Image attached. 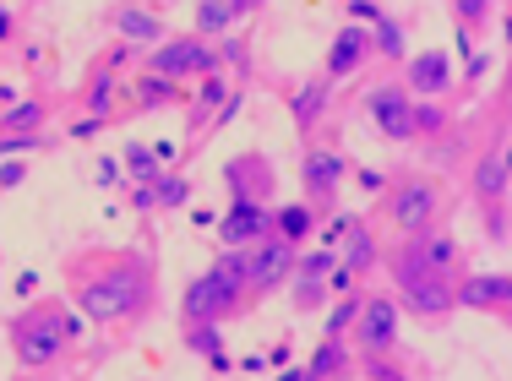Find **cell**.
I'll return each instance as SVG.
<instances>
[{"instance_id":"1","label":"cell","mask_w":512,"mask_h":381,"mask_svg":"<svg viewBox=\"0 0 512 381\" xmlns=\"http://www.w3.org/2000/svg\"><path fill=\"white\" fill-rule=\"evenodd\" d=\"M66 289L82 322H137L158 305V262L153 251L120 245V251H77L66 256Z\"/></svg>"},{"instance_id":"2","label":"cell","mask_w":512,"mask_h":381,"mask_svg":"<svg viewBox=\"0 0 512 381\" xmlns=\"http://www.w3.org/2000/svg\"><path fill=\"white\" fill-rule=\"evenodd\" d=\"M82 333H88L82 311H77V305H66V300H55V294L22 305V311L6 322V343H11V354H17V365L28 376L55 371V365L77 349Z\"/></svg>"},{"instance_id":"3","label":"cell","mask_w":512,"mask_h":381,"mask_svg":"<svg viewBox=\"0 0 512 381\" xmlns=\"http://www.w3.org/2000/svg\"><path fill=\"white\" fill-rule=\"evenodd\" d=\"M251 294H246V256L240 251H218V262L197 273L180 294V322H235V316L251 311Z\"/></svg>"},{"instance_id":"4","label":"cell","mask_w":512,"mask_h":381,"mask_svg":"<svg viewBox=\"0 0 512 381\" xmlns=\"http://www.w3.org/2000/svg\"><path fill=\"white\" fill-rule=\"evenodd\" d=\"M382 267H387V278H393L398 311H414L420 322H447V316L458 311V300H453L458 278H442L436 267H425L404 240H393L382 251Z\"/></svg>"},{"instance_id":"5","label":"cell","mask_w":512,"mask_h":381,"mask_svg":"<svg viewBox=\"0 0 512 381\" xmlns=\"http://www.w3.org/2000/svg\"><path fill=\"white\" fill-rule=\"evenodd\" d=\"M382 218L398 229V235H414V229H425V224H442L447 218V180L442 175H420V169L393 175L382 186Z\"/></svg>"},{"instance_id":"6","label":"cell","mask_w":512,"mask_h":381,"mask_svg":"<svg viewBox=\"0 0 512 381\" xmlns=\"http://www.w3.org/2000/svg\"><path fill=\"white\" fill-rule=\"evenodd\" d=\"M142 71H158L169 82H191V77H207V71H224V66H218L213 39H202V33H169L164 44H153L142 55Z\"/></svg>"},{"instance_id":"7","label":"cell","mask_w":512,"mask_h":381,"mask_svg":"<svg viewBox=\"0 0 512 381\" xmlns=\"http://www.w3.org/2000/svg\"><path fill=\"white\" fill-rule=\"evenodd\" d=\"M349 338L360 343V354H398L404 338V311L393 294H360V316L349 327Z\"/></svg>"},{"instance_id":"8","label":"cell","mask_w":512,"mask_h":381,"mask_svg":"<svg viewBox=\"0 0 512 381\" xmlns=\"http://www.w3.org/2000/svg\"><path fill=\"white\" fill-rule=\"evenodd\" d=\"M240 256H246V294H251V300H267L273 289L289 284L300 251L289 240L267 235V240H256V245H240Z\"/></svg>"},{"instance_id":"9","label":"cell","mask_w":512,"mask_h":381,"mask_svg":"<svg viewBox=\"0 0 512 381\" xmlns=\"http://www.w3.org/2000/svg\"><path fill=\"white\" fill-rule=\"evenodd\" d=\"M344 175H349V164L338 158V147H322V142L300 147V186H306V202L316 207V213H327V207L338 202Z\"/></svg>"},{"instance_id":"10","label":"cell","mask_w":512,"mask_h":381,"mask_svg":"<svg viewBox=\"0 0 512 381\" xmlns=\"http://www.w3.org/2000/svg\"><path fill=\"white\" fill-rule=\"evenodd\" d=\"M409 98H453L458 88V66L447 49H420V55L404 60V82H398Z\"/></svg>"},{"instance_id":"11","label":"cell","mask_w":512,"mask_h":381,"mask_svg":"<svg viewBox=\"0 0 512 381\" xmlns=\"http://www.w3.org/2000/svg\"><path fill=\"white\" fill-rule=\"evenodd\" d=\"M365 115H371V126L382 131L387 142H398V147L414 142V98L398 88V82H382V88L365 93Z\"/></svg>"},{"instance_id":"12","label":"cell","mask_w":512,"mask_h":381,"mask_svg":"<svg viewBox=\"0 0 512 381\" xmlns=\"http://www.w3.org/2000/svg\"><path fill=\"white\" fill-rule=\"evenodd\" d=\"M224 186H229V202H273L278 169L267 153H235L224 164Z\"/></svg>"},{"instance_id":"13","label":"cell","mask_w":512,"mask_h":381,"mask_svg":"<svg viewBox=\"0 0 512 381\" xmlns=\"http://www.w3.org/2000/svg\"><path fill=\"white\" fill-rule=\"evenodd\" d=\"M458 311H485L496 322L512 316V273H463L453 289Z\"/></svg>"},{"instance_id":"14","label":"cell","mask_w":512,"mask_h":381,"mask_svg":"<svg viewBox=\"0 0 512 381\" xmlns=\"http://www.w3.org/2000/svg\"><path fill=\"white\" fill-rule=\"evenodd\" d=\"M338 267V251H300L295 256V273H289V300L295 311H322L327 305V273Z\"/></svg>"},{"instance_id":"15","label":"cell","mask_w":512,"mask_h":381,"mask_svg":"<svg viewBox=\"0 0 512 381\" xmlns=\"http://www.w3.org/2000/svg\"><path fill=\"white\" fill-rule=\"evenodd\" d=\"M469 191H474V202H507V191H512V169H507V131L496 137L491 147H480L474 153V164H469Z\"/></svg>"},{"instance_id":"16","label":"cell","mask_w":512,"mask_h":381,"mask_svg":"<svg viewBox=\"0 0 512 381\" xmlns=\"http://www.w3.org/2000/svg\"><path fill=\"white\" fill-rule=\"evenodd\" d=\"M371 28L365 22H344V28L333 33V44H327V60H322V77L327 82H344L355 77L360 66H371Z\"/></svg>"},{"instance_id":"17","label":"cell","mask_w":512,"mask_h":381,"mask_svg":"<svg viewBox=\"0 0 512 381\" xmlns=\"http://www.w3.org/2000/svg\"><path fill=\"white\" fill-rule=\"evenodd\" d=\"M273 235V202H229V213L218 218V245L224 251H240V245H256Z\"/></svg>"},{"instance_id":"18","label":"cell","mask_w":512,"mask_h":381,"mask_svg":"<svg viewBox=\"0 0 512 381\" xmlns=\"http://www.w3.org/2000/svg\"><path fill=\"white\" fill-rule=\"evenodd\" d=\"M327 104H333V82H327V77H306V82L289 88V120H295L300 137H311V131L322 126Z\"/></svg>"},{"instance_id":"19","label":"cell","mask_w":512,"mask_h":381,"mask_svg":"<svg viewBox=\"0 0 512 381\" xmlns=\"http://www.w3.org/2000/svg\"><path fill=\"white\" fill-rule=\"evenodd\" d=\"M316 224H322V213H316L311 202H273V235L289 240L295 251L316 235Z\"/></svg>"},{"instance_id":"20","label":"cell","mask_w":512,"mask_h":381,"mask_svg":"<svg viewBox=\"0 0 512 381\" xmlns=\"http://www.w3.org/2000/svg\"><path fill=\"white\" fill-rule=\"evenodd\" d=\"M115 33H120L126 44H137L142 55H148L153 44H164V39H169L164 22H158L153 11H142V6H120V11H115Z\"/></svg>"},{"instance_id":"21","label":"cell","mask_w":512,"mask_h":381,"mask_svg":"<svg viewBox=\"0 0 512 381\" xmlns=\"http://www.w3.org/2000/svg\"><path fill=\"white\" fill-rule=\"evenodd\" d=\"M235 93H240V88H229V77H224V71H207V77H202V88L186 98V109H191V126L202 131L207 120H213L218 109H224L229 98H235Z\"/></svg>"},{"instance_id":"22","label":"cell","mask_w":512,"mask_h":381,"mask_svg":"<svg viewBox=\"0 0 512 381\" xmlns=\"http://www.w3.org/2000/svg\"><path fill=\"white\" fill-rule=\"evenodd\" d=\"M344 371H355V349H349V338H322L311 349V360H306V376L333 381V376H344Z\"/></svg>"},{"instance_id":"23","label":"cell","mask_w":512,"mask_h":381,"mask_svg":"<svg viewBox=\"0 0 512 381\" xmlns=\"http://www.w3.org/2000/svg\"><path fill=\"white\" fill-rule=\"evenodd\" d=\"M115 88H120V77L99 66L88 77V88H82V115H93V120H104V126H109V120H115Z\"/></svg>"},{"instance_id":"24","label":"cell","mask_w":512,"mask_h":381,"mask_svg":"<svg viewBox=\"0 0 512 381\" xmlns=\"http://www.w3.org/2000/svg\"><path fill=\"white\" fill-rule=\"evenodd\" d=\"M453 131V109L442 98H414V142H436Z\"/></svg>"},{"instance_id":"25","label":"cell","mask_w":512,"mask_h":381,"mask_svg":"<svg viewBox=\"0 0 512 381\" xmlns=\"http://www.w3.org/2000/svg\"><path fill=\"white\" fill-rule=\"evenodd\" d=\"M371 55H382V60H409V33H404V22L387 17V11L371 22Z\"/></svg>"},{"instance_id":"26","label":"cell","mask_w":512,"mask_h":381,"mask_svg":"<svg viewBox=\"0 0 512 381\" xmlns=\"http://www.w3.org/2000/svg\"><path fill=\"white\" fill-rule=\"evenodd\" d=\"M131 93H137L142 109H164V104H180V98H186V82H169V77H158V71H142Z\"/></svg>"},{"instance_id":"27","label":"cell","mask_w":512,"mask_h":381,"mask_svg":"<svg viewBox=\"0 0 512 381\" xmlns=\"http://www.w3.org/2000/svg\"><path fill=\"white\" fill-rule=\"evenodd\" d=\"M44 120H50V104H44V98H17V104H6V115H0V131H44Z\"/></svg>"},{"instance_id":"28","label":"cell","mask_w":512,"mask_h":381,"mask_svg":"<svg viewBox=\"0 0 512 381\" xmlns=\"http://www.w3.org/2000/svg\"><path fill=\"white\" fill-rule=\"evenodd\" d=\"M180 343H186V354L213 360V354H224V327H218V322H186V327H180Z\"/></svg>"},{"instance_id":"29","label":"cell","mask_w":512,"mask_h":381,"mask_svg":"<svg viewBox=\"0 0 512 381\" xmlns=\"http://www.w3.org/2000/svg\"><path fill=\"white\" fill-rule=\"evenodd\" d=\"M355 376L360 381H409L398 354H355Z\"/></svg>"},{"instance_id":"30","label":"cell","mask_w":512,"mask_h":381,"mask_svg":"<svg viewBox=\"0 0 512 381\" xmlns=\"http://www.w3.org/2000/svg\"><path fill=\"white\" fill-rule=\"evenodd\" d=\"M120 169L131 175V186H137V180H158V175H164V169H158V153H153L148 142H131V147H120Z\"/></svg>"},{"instance_id":"31","label":"cell","mask_w":512,"mask_h":381,"mask_svg":"<svg viewBox=\"0 0 512 381\" xmlns=\"http://www.w3.org/2000/svg\"><path fill=\"white\" fill-rule=\"evenodd\" d=\"M235 6H229V0H197V33L202 39H213V33H229L235 28Z\"/></svg>"},{"instance_id":"32","label":"cell","mask_w":512,"mask_h":381,"mask_svg":"<svg viewBox=\"0 0 512 381\" xmlns=\"http://www.w3.org/2000/svg\"><path fill=\"white\" fill-rule=\"evenodd\" d=\"M355 316H360V289L338 294V305L327 311V333H322V338H349V327H355Z\"/></svg>"},{"instance_id":"33","label":"cell","mask_w":512,"mask_h":381,"mask_svg":"<svg viewBox=\"0 0 512 381\" xmlns=\"http://www.w3.org/2000/svg\"><path fill=\"white\" fill-rule=\"evenodd\" d=\"M491 0H453V17H458V28L463 33H480V28H491Z\"/></svg>"},{"instance_id":"34","label":"cell","mask_w":512,"mask_h":381,"mask_svg":"<svg viewBox=\"0 0 512 381\" xmlns=\"http://www.w3.org/2000/svg\"><path fill=\"white\" fill-rule=\"evenodd\" d=\"M153 196H158V207H186L191 202V175H158Z\"/></svg>"},{"instance_id":"35","label":"cell","mask_w":512,"mask_h":381,"mask_svg":"<svg viewBox=\"0 0 512 381\" xmlns=\"http://www.w3.org/2000/svg\"><path fill=\"white\" fill-rule=\"evenodd\" d=\"M480 213H485V240H491V245H507V240H512V235H507V229H512L507 202H485Z\"/></svg>"},{"instance_id":"36","label":"cell","mask_w":512,"mask_h":381,"mask_svg":"<svg viewBox=\"0 0 512 381\" xmlns=\"http://www.w3.org/2000/svg\"><path fill=\"white\" fill-rule=\"evenodd\" d=\"M22 180H28V169H22V158H0V191H17Z\"/></svg>"},{"instance_id":"37","label":"cell","mask_w":512,"mask_h":381,"mask_svg":"<svg viewBox=\"0 0 512 381\" xmlns=\"http://www.w3.org/2000/svg\"><path fill=\"white\" fill-rule=\"evenodd\" d=\"M131 207H137V213H158V196H153V180H137V186H131Z\"/></svg>"},{"instance_id":"38","label":"cell","mask_w":512,"mask_h":381,"mask_svg":"<svg viewBox=\"0 0 512 381\" xmlns=\"http://www.w3.org/2000/svg\"><path fill=\"white\" fill-rule=\"evenodd\" d=\"M99 131H104V120H93V115H82V120H77V126H71V137H77V142H93V137H99Z\"/></svg>"},{"instance_id":"39","label":"cell","mask_w":512,"mask_h":381,"mask_svg":"<svg viewBox=\"0 0 512 381\" xmlns=\"http://www.w3.org/2000/svg\"><path fill=\"white\" fill-rule=\"evenodd\" d=\"M349 17H355V22H365V28H371V22L382 17V6H376V0H355V6H349Z\"/></svg>"},{"instance_id":"40","label":"cell","mask_w":512,"mask_h":381,"mask_svg":"<svg viewBox=\"0 0 512 381\" xmlns=\"http://www.w3.org/2000/svg\"><path fill=\"white\" fill-rule=\"evenodd\" d=\"M485 71H491V49H469V77L480 82Z\"/></svg>"},{"instance_id":"41","label":"cell","mask_w":512,"mask_h":381,"mask_svg":"<svg viewBox=\"0 0 512 381\" xmlns=\"http://www.w3.org/2000/svg\"><path fill=\"white\" fill-rule=\"evenodd\" d=\"M360 186H365V191H382L387 175H382V169H360Z\"/></svg>"},{"instance_id":"42","label":"cell","mask_w":512,"mask_h":381,"mask_svg":"<svg viewBox=\"0 0 512 381\" xmlns=\"http://www.w3.org/2000/svg\"><path fill=\"white\" fill-rule=\"evenodd\" d=\"M115 180H120V164H115V158H104V164H99V186H115Z\"/></svg>"},{"instance_id":"43","label":"cell","mask_w":512,"mask_h":381,"mask_svg":"<svg viewBox=\"0 0 512 381\" xmlns=\"http://www.w3.org/2000/svg\"><path fill=\"white\" fill-rule=\"evenodd\" d=\"M229 6H235V17H251V11L262 6V0H229Z\"/></svg>"},{"instance_id":"44","label":"cell","mask_w":512,"mask_h":381,"mask_svg":"<svg viewBox=\"0 0 512 381\" xmlns=\"http://www.w3.org/2000/svg\"><path fill=\"white\" fill-rule=\"evenodd\" d=\"M333 381H360V376H355V371H344V376H333Z\"/></svg>"},{"instance_id":"45","label":"cell","mask_w":512,"mask_h":381,"mask_svg":"<svg viewBox=\"0 0 512 381\" xmlns=\"http://www.w3.org/2000/svg\"><path fill=\"white\" fill-rule=\"evenodd\" d=\"M295 381H316V376H306V365H300V376H295Z\"/></svg>"},{"instance_id":"46","label":"cell","mask_w":512,"mask_h":381,"mask_svg":"<svg viewBox=\"0 0 512 381\" xmlns=\"http://www.w3.org/2000/svg\"><path fill=\"white\" fill-rule=\"evenodd\" d=\"M0 11H6V6H0Z\"/></svg>"}]
</instances>
